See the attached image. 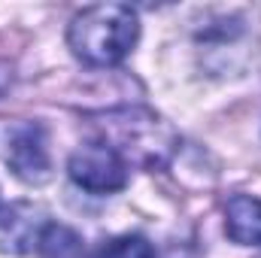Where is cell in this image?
<instances>
[{
  "instance_id": "obj_7",
  "label": "cell",
  "mask_w": 261,
  "mask_h": 258,
  "mask_svg": "<svg viewBox=\"0 0 261 258\" xmlns=\"http://www.w3.org/2000/svg\"><path fill=\"white\" fill-rule=\"evenodd\" d=\"M97 258H155V249H152V243L149 240H143V237H116V240H110Z\"/></svg>"
},
{
  "instance_id": "obj_5",
  "label": "cell",
  "mask_w": 261,
  "mask_h": 258,
  "mask_svg": "<svg viewBox=\"0 0 261 258\" xmlns=\"http://www.w3.org/2000/svg\"><path fill=\"white\" fill-rule=\"evenodd\" d=\"M225 231L240 246H261V200L234 194L225 207Z\"/></svg>"
},
{
  "instance_id": "obj_2",
  "label": "cell",
  "mask_w": 261,
  "mask_h": 258,
  "mask_svg": "<svg viewBox=\"0 0 261 258\" xmlns=\"http://www.w3.org/2000/svg\"><path fill=\"white\" fill-rule=\"evenodd\" d=\"M70 179L91 194H113L128 186V158L116 152L107 140L79 146L67 161Z\"/></svg>"
},
{
  "instance_id": "obj_3",
  "label": "cell",
  "mask_w": 261,
  "mask_h": 258,
  "mask_svg": "<svg viewBox=\"0 0 261 258\" xmlns=\"http://www.w3.org/2000/svg\"><path fill=\"white\" fill-rule=\"evenodd\" d=\"M6 164L24 183H46L49 179V140L46 131L34 122H24L9 131L6 137Z\"/></svg>"
},
{
  "instance_id": "obj_1",
  "label": "cell",
  "mask_w": 261,
  "mask_h": 258,
  "mask_svg": "<svg viewBox=\"0 0 261 258\" xmlns=\"http://www.w3.org/2000/svg\"><path fill=\"white\" fill-rule=\"evenodd\" d=\"M140 37V15L125 3H97L73 15L67 43L79 61L91 67H113L128 58Z\"/></svg>"
},
{
  "instance_id": "obj_6",
  "label": "cell",
  "mask_w": 261,
  "mask_h": 258,
  "mask_svg": "<svg viewBox=\"0 0 261 258\" xmlns=\"http://www.w3.org/2000/svg\"><path fill=\"white\" fill-rule=\"evenodd\" d=\"M40 249L49 258H64L79 249V237L73 231L61 228V225H46V231L40 237Z\"/></svg>"
},
{
  "instance_id": "obj_4",
  "label": "cell",
  "mask_w": 261,
  "mask_h": 258,
  "mask_svg": "<svg viewBox=\"0 0 261 258\" xmlns=\"http://www.w3.org/2000/svg\"><path fill=\"white\" fill-rule=\"evenodd\" d=\"M43 231H46V222L40 219V210H34L28 203H15L0 213V249L3 252L40 249Z\"/></svg>"
}]
</instances>
